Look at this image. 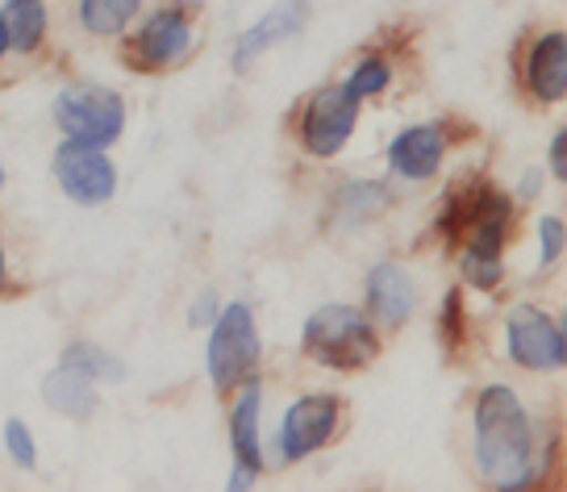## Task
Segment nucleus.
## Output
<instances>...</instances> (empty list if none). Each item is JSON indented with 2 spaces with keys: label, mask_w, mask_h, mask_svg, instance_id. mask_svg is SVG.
I'll list each match as a JSON object with an SVG mask.
<instances>
[{
  "label": "nucleus",
  "mask_w": 567,
  "mask_h": 492,
  "mask_svg": "<svg viewBox=\"0 0 567 492\" xmlns=\"http://www.w3.org/2000/svg\"><path fill=\"white\" fill-rule=\"evenodd\" d=\"M476 455L496 489H517L530 480V418L509 388H484L476 404Z\"/></svg>",
  "instance_id": "obj_1"
},
{
  "label": "nucleus",
  "mask_w": 567,
  "mask_h": 492,
  "mask_svg": "<svg viewBox=\"0 0 567 492\" xmlns=\"http://www.w3.org/2000/svg\"><path fill=\"white\" fill-rule=\"evenodd\" d=\"M305 351L326 368L354 371L372 363L380 342H375V330L368 326L363 314H354L347 305H326L305 326Z\"/></svg>",
  "instance_id": "obj_2"
},
{
  "label": "nucleus",
  "mask_w": 567,
  "mask_h": 492,
  "mask_svg": "<svg viewBox=\"0 0 567 492\" xmlns=\"http://www.w3.org/2000/svg\"><path fill=\"white\" fill-rule=\"evenodd\" d=\"M54 117L63 125L71 142H89V146H109L117 142L125 125V109L117 92L105 89H71L54 101Z\"/></svg>",
  "instance_id": "obj_3"
},
{
  "label": "nucleus",
  "mask_w": 567,
  "mask_h": 492,
  "mask_svg": "<svg viewBox=\"0 0 567 492\" xmlns=\"http://www.w3.org/2000/svg\"><path fill=\"white\" fill-rule=\"evenodd\" d=\"M259 359V330L247 305H230L217 317L209 338V376L217 388H234L247 380V371Z\"/></svg>",
  "instance_id": "obj_4"
},
{
  "label": "nucleus",
  "mask_w": 567,
  "mask_h": 492,
  "mask_svg": "<svg viewBox=\"0 0 567 492\" xmlns=\"http://www.w3.org/2000/svg\"><path fill=\"white\" fill-rule=\"evenodd\" d=\"M54 176L63 184V193L80 205H105L117 188V172L105 158V146H89V142H63L54 155Z\"/></svg>",
  "instance_id": "obj_5"
},
{
  "label": "nucleus",
  "mask_w": 567,
  "mask_h": 492,
  "mask_svg": "<svg viewBox=\"0 0 567 492\" xmlns=\"http://www.w3.org/2000/svg\"><path fill=\"white\" fill-rule=\"evenodd\" d=\"M509 355L530 371H559L567 359L559 321L538 314L534 305H517L509 314Z\"/></svg>",
  "instance_id": "obj_6"
},
{
  "label": "nucleus",
  "mask_w": 567,
  "mask_h": 492,
  "mask_svg": "<svg viewBox=\"0 0 567 492\" xmlns=\"http://www.w3.org/2000/svg\"><path fill=\"white\" fill-rule=\"evenodd\" d=\"M354 117H359V101H354L347 89L318 92V96L309 101V109H305V122H301L305 146H309L313 155H338L342 142L351 139Z\"/></svg>",
  "instance_id": "obj_7"
},
{
  "label": "nucleus",
  "mask_w": 567,
  "mask_h": 492,
  "mask_svg": "<svg viewBox=\"0 0 567 492\" xmlns=\"http://www.w3.org/2000/svg\"><path fill=\"white\" fill-rule=\"evenodd\" d=\"M338 426V401L334 397H305L288 409V418L280 426V455L284 459H305L318 447L330 442Z\"/></svg>",
  "instance_id": "obj_8"
},
{
  "label": "nucleus",
  "mask_w": 567,
  "mask_h": 492,
  "mask_svg": "<svg viewBox=\"0 0 567 492\" xmlns=\"http://www.w3.org/2000/svg\"><path fill=\"white\" fill-rule=\"evenodd\" d=\"M446 155V134L443 125H413L401 139L392 142L389 163L396 176L405 180H430L439 167H443Z\"/></svg>",
  "instance_id": "obj_9"
},
{
  "label": "nucleus",
  "mask_w": 567,
  "mask_h": 492,
  "mask_svg": "<svg viewBox=\"0 0 567 492\" xmlns=\"http://www.w3.org/2000/svg\"><path fill=\"white\" fill-rule=\"evenodd\" d=\"M368 305H372V317L384 321V326H401L413 305H417V288L409 280L405 267L396 264H380L368 280Z\"/></svg>",
  "instance_id": "obj_10"
},
{
  "label": "nucleus",
  "mask_w": 567,
  "mask_h": 492,
  "mask_svg": "<svg viewBox=\"0 0 567 492\" xmlns=\"http://www.w3.org/2000/svg\"><path fill=\"white\" fill-rule=\"evenodd\" d=\"M188 42H193V30H188L184 13L163 9V13H155V18L142 25L138 59L146 68H167V63H176L179 54L188 51Z\"/></svg>",
  "instance_id": "obj_11"
},
{
  "label": "nucleus",
  "mask_w": 567,
  "mask_h": 492,
  "mask_svg": "<svg viewBox=\"0 0 567 492\" xmlns=\"http://www.w3.org/2000/svg\"><path fill=\"white\" fill-rule=\"evenodd\" d=\"M530 92L543 101V105H555V101H564L567 92V47H564V34H550L543 38L530 54Z\"/></svg>",
  "instance_id": "obj_12"
},
{
  "label": "nucleus",
  "mask_w": 567,
  "mask_h": 492,
  "mask_svg": "<svg viewBox=\"0 0 567 492\" xmlns=\"http://www.w3.org/2000/svg\"><path fill=\"white\" fill-rule=\"evenodd\" d=\"M301 30V13L292 9V4H276L271 13H267L255 30H247L243 34V42H238V51H234V68L243 71L247 63H255L264 51H271L276 42H284L288 34H297Z\"/></svg>",
  "instance_id": "obj_13"
},
{
  "label": "nucleus",
  "mask_w": 567,
  "mask_h": 492,
  "mask_svg": "<svg viewBox=\"0 0 567 492\" xmlns=\"http://www.w3.org/2000/svg\"><path fill=\"white\" fill-rule=\"evenodd\" d=\"M230 434H234V455H238V468L259 472V468H264V451H259V388L255 385L243 392V401H238V409H234Z\"/></svg>",
  "instance_id": "obj_14"
},
{
  "label": "nucleus",
  "mask_w": 567,
  "mask_h": 492,
  "mask_svg": "<svg viewBox=\"0 0 567 492\" xmlns=\"http://www.w3.org/2000/svg\"><path fill=\"white\" fill-rule=\"evenodd\" d=\"M0 25H4V38L13 51H34L47 34V4L42 0H9Z\"/></svg>",
  "instance_id": "obj_15"
},
{
  "label": "nucleus",
  "mask_w": 567,
  "mask_h": 492,
  "mask_svg": "<svg viewBox=\"0 0 567 492\" xmlns=\"http://www.w3.org/2000/svg\"><path fill=\"white\" fill-rule=\"evenodd\" d=\"M42 392H47V401H51L54 409H63V413H71V418H84V413H92V409H96L92 380H89V376H80L75 368H68V363L54 371Z\"/></svg>",
  "instance_id": "obj_16"
},
{
  "label": "nucleus",
  "mask_w": 567,
  "mask_h": 492,
  "mask_svg": "<svg viewBox=\"0 0 567 492\" xmlns=\"http://www.w3.org/2000/svg\"><path fill=\"white\" fill-rule=\"evenodd\" d=\"M142 0H80V21H84V30L92 34H122L130 18L138 13Z\"/></svg>",
  "instance_id": "obj_17"
},
{
  "label": "nucleus",
  "mask_w": 567,
  "mask_h": 492,
  "mask_svg": "<svg viewBox=\"0 0 567 492\" xmlns=\"http://www.w3.org/2000/svg\"><path fill=\"white\" fill-rule=\"evenodd\" d=\"M389 205V193L380 188V184H347L342 193H338L334 209L342 222H351V226H359V222H368V217H375V213Z\"/></svg>",
  "instance_id": "obj_18"
},
{
  "label": "nucleus",
  "mask_w": 567,
  "mask_h": 492,
  "mask_svg": "<svg viewBox=\"0 0 567 492\" xmlns=\"http://www.w3.org/2000/svg\"><path fill=\"white\" fill-rule=\"evenodd\" d=\"M63 363L75 368L80 376H89V380H122V363L109 359L105 351H96V347H71Z\"/></svg>",
  "instance_id": "obj_19"
},
{
  "label": "nucleus",
  "mask_w": 567,
  "mask_h": 492,
  "mask_svg": "<svg viewBox=\"0 0 567 492\" xmlns=\"http://www.w3.org/2000/svg\"><path fill=\"white\" fill-rule=\"evenodd\" d=\"M384 84H389V68H384L380 59H368V63H359V68H354L347 92L359 101V96H375V92H384Z\"/></svg>",
  "instance_id": "obj_20"
},
{
  "label": "nucleus",
  "mask_w": 567,
  "mask_h": 492,
  "mask_svg": "<svg viewBox=\"0 0 567 492\" xmlns=\"http://www.w3.org/2000/svg\"><path fill=\"white\" fill-rule=\"evenodd\" d=\"M463 276L476 284V288H493V284L501 280V259H496V255L467 250V255H463Z\"/></svg>",
  "instance_id": "obj_21"
},
{
  "label": "nucleus",
  "mask_w": 567,
  "mask_h": 492,
  "mask_svg": "<svg viewBox=\"0 0 567 492\" xmlns=\"http://www.w3.org/2000/svg\"><path fill=\"white\" fill-rule=\"evenodd\" d=\"M4 442H9V455L18 459V468H34V463H38L34 442H30V430H25L21 422L4 426Z\"/></svg>",
  "instance_id": "obj_22"
},
{
  "label": "nucleus",
  "mask_w": 567,
  "mask_h": 492,
  "mask_svg": "<svg viewBox=\"0 0 567 492\" xmlns=\"http://www.w3.org/2000/svg\"><path fill=\"white\" fill-rule=\"evenodd\" d=\"M564 255V222L559 217H547L543 222V267H550Z\"/></svg>",
  "instance_id": "obj_23"
},
{
  "label": "nucleus",
  "mask_w": 567,
  "mask_h": 492,
  "mask_svg": "<svg viewBox=\"0 0 567 492\" xmlns=\"http://www.w3.org/2000/svg\"><path fill=\"white\" fill-rule=\"evenodd\" d=\"M550 172H555V180L567 176V139L564 134H555V142H550Z\"/></svg>",
  "instance_id": "obj_24"
},
{
  "label": "nucleus",
  "mask_w": 567,
  "mask_h": 492,
  "mask_svg": "<svg viewBox=\"0 0 567 492\" xmlns=\"http://www.w3.org/2000/svg\"><path fill=\"white\" fill-rule=\"evenodd\" d=\"M213 300H217V297H213V293H209V297H205V300H200V309H196V314H193V321H209V317H213Z\"/></svg>",
  "instance_id": "obj_25"
},
{
  "label": "nucleus",
  "mask_w": 567,
  "mask_h": 492,
  "mask_svg": "<svg viewBox=\"0 0 567 492\" xmlns=\"http://www.w3.org/2000/svg\"><path fill=\"white\" fill-rule=\"evenodd\" d=\"M4 47H9V38H4V25H0V54H4Z\"/></svg>",
  "instance_id": "obj_26"
},
{
  "label": "nucleus",
  "mask_w": 567,
  "mask_h": 492,
  "mask_svg": "<svg viewBox=\"0 0 567 492\" xmlns=\"http://www.w3.org/2000/svg\"><path fill=\"white\" fill-rule=\"evenodd\" d=\"M0 280H4V250H0Z\"/></svg>",
  "instance_id": "obj_27"
},
{
  "label": "nucleus",
  "mask_w": 567,
  "mask_h": 492,
  "mask_svg": "<svg viewBox=\"0 0 567 492\" xmlns=\"http://www.w3.org/2000/svg\"><path fill=\"white\" fill-rule=\"evenodd\" d=\"M184 4H200V0H184Z\"/></svg>",
  "instance_id": "obj_28"
},
{
  "label": "nucleus",
  "mask_w": 567,
  "mask_h": 492,
  "mask_svg": "<svg viewBox=\"0 0 567 492\" xmlns=\"http://www.w3.org/2000/svg\"><path fill=\"white\" fill-rule=\"evenodd\" d=\"M0 184H4V172H0Z\"/></svg>",
  "instance_id": "obj_29"
}]
</instances>
